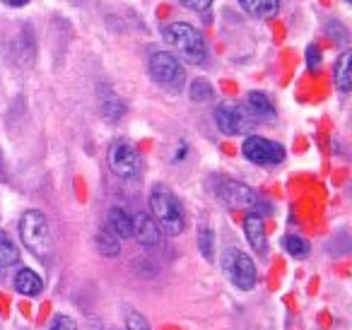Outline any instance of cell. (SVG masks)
Masks as SVG:
<instances>
[{
    "mask_svg": "<svg viewBox=\"0 0 352 330\" xmlns=\"http://www.w3.org/2000/svg\"><path fill=\"white\" fill-rule=\"evenodd\" d=\"M150 210L152 219L160 224V229L169 236H179L186 229V212H184L182 203L171 193L169 186L155 184L150 190Z\"/></svg>",
    "mask_w": 352,
    "mask_h": 330,
    "instance_id": "obj_1",
    "label": "cell"
},
{
    "mask_svg": "<svg viewBox=\"0 0 352 330\" xmlns=\"http://www.w3.org/2000/svg\"><path fill=\"white\" fill-rule=\"evenodd\" d=\"M162 39H164L166 46L176 51V56L186 63L193 65H203L208 60V46L203 34L188 22H171V25L164 27L162 32Z\"/></svg>",
    "mask_w": 352,
    "mask_h": 330,
    "instance_id": "obj_2",
    "label": "cell"
},
{
    "mask_svg": "<svg viewBox=\"0 0 352 330\" xmlns=\"http://www.w3.org/2000/svg\"><path fill=\"white\" fill-rule=\"evenodd\" d=\"M20 239L27 251L34 253L39 261H49L54 256V236H51L49 219L39 210H27L20 217Z\"/></svg>",
    "mask_w": 352,
    "mask_h": 330,
    "instance_id": "obj_3",
    "label": "cell"
},
{
    "mask_svg": "<svg viewBox=\"0 0 352 330\" xmlns=\"http://www.w3.org/2000/svg\"><path fill=\"white\" fill-rule=\"evenodd\" d=\"M147 70L160 87L171 89V92H179L186 85V70H184L182 60L169 51H155L147 60Z\"/></svg>",
    "mask_w": 352,
    "mask_h": 330,
    "instance_id": "obj_4",
    "label": "cell"
},
{
    "mask_svg": "<svg viewBox=\"0 0 352 330\" xmlns=\"http://www.w3.org/2000/svg\"><path fill=\"white\" fill-rule=\"evenodd\" d=\"M222 267L230 275V282L241 292H249L256 287V263L239 248H230L222 258Z\"/></svg>",
    "mask_w": 352,
    "mask_h": 330,
    "instance_id": "obj_5",
    "label": "cell"
},
{
    "mask_svg": "<svg viewBox=\"0 0 352 330\" xmlns=\"http://www.w3.org/2000/svg\"><path fill=\"white\" fill-rule=\"evenodd\" d=\"M107 160H109V166L116 176L121 179H135L140 174V155L138 150L131 145L128 140L118 138L109 145V152H107Z\"/></svg>",
    "mask_w": 352,
    "mask_h": 330,
    "instance_id": "obj_6",
    "label": "cell"
},
{
    "mask_svg": "<svg viewBox=\"0 0 352 330\" xmlns=\"http://www.w3.org/2000/svg\"><path fill=\"white\" fill-rule=\"evenodd\" d=\"M241 152L251 164L258 166H275L285 160V147L263 135H249L241 145Z\"/></svg>",
    "mask_w": 352,
    "mask_h": 330,
    "instance_id": "obj_7",
    "label": "cell"
},
{
    "mask_svg": "<svg viewBox=\"0 0 352 330\" xmlns=\"http://www.w3.org/2000/svg\"><path fill=\"white\" fill-rule=\"evenodd\" d=\"M215 123L225 135H244L251 126H254V118L246 111V107L232 102H222L215 109Z\"/></svg>",
    "mask_w": 352,
    "mask_h": 330,
    "instance_id": "obj_8",
    "label": "cell"
},
{
    "mask_svg": "<svg viewBox=\"0 0 352 330\" xmlns=\"http://www.w3.org/2000/svg\"><path fill=\"white\" fill-rule=\"evenodd\" d=\"M217 195L227 208H249L251 212H258L261 198L256 195V190H251L246 184L232 179H222L217 186Z\"/></svg>",
    "mask_w": 352,
    "mask_h": 330,
    "instance_id": "obj_9",
    "label": "cell"
},
{
    "mask_svg": "<svg viewBox=\"0 0 352 330\" xmlns=\"http://www.w3.org/2000/svg\"><path fill=\"white\" fill-rule=\"evenodd\" d=\"M133 236L140 246H157L162 241V229L152 219V214L138 212L133 214Z\"/></svg>",
    "mask_w": 352,
    "mask_h": 330,
    "instance_id": "obj_10",
    "label": "cell"
},
{
    "mask_svg": "<svg viewBox=\"0 0 352 330\" xmlns=\"http://www.w3.org/2000/svg\"><path fill=\"white\" fill-rule=\"evenodd\" d=\"M244 234L249 246L256 253H265L268 251V236H265V222L261 212H249L244 219Z\"/></svg>",
    "mask_w": 352,
    "mask_h": 330,
    "instance_id": "obj_11",
    "label": "cell"
},
{
    "mask_svg": "<svg viewBox=\"0 0 352 330\" xmlns=\"http://www.w3.org/2000/svg\"><path fill=\"white\" fill-rule=\"evenodd\" d=\"M104 227L111 234H116L118 239H128L133 236V214H128V210L123 208H111L107 214V224Z\"/></svg>",
    "mask_w": 352,
    "mask_h": 330,
    "instance_id": "obj_12",
    "label": "cell"
},
{
    "mask_svg": "<svg viewBox=\"0 0 352 330\" xmlns=\"http://www.w3.org/2000/svg\"><path fill=\"white\" fill-rule=\"evenodd\" d=\"M333 82H336V87L340 89L342 94L350 92V87H352V54L350 51H342V54L338 56L336 65H333Z\"/></svg>",
    "mask_w": 352,
    "mask_h": 330,
    "instance_id": "obj_13",
    "label": "cell"
},
{
    "mask_svg": "<svg viewBox=\"0 0 352 330\" xmlns=\"http://www.w3.org/2000/svg\"><path fill=\"white\" fill-rule=\"evenodd\" d=\"M12 287L25 296H36L44 289V280H41V275H36L34 270H30V267H22V270H17L15 280H12Z\"/></svg>",
    "mask_w": 352,
    "mask_h": 330,
    "instance_id": "obj_14",
    "label": "cell"
},
{
    "mask_svg": "<svg viewBox=\"0 0 352 330\" xmlns=\"http://www.w3.org/2000/svg\"><path fill=\"white\" fill-rule=\"evenodd\" d=\"M246 111L251 113V118H261V121H268L275 116V107L263 92H249L246 97Z\"/></svg>",
    "mask_w": 352,
    "mask_h": 330,
    "instance_id": "obj_15",
    "label": "cell"
},
{
    "mask_svg": "<svg viewBox=\"0 0 352 330\" xmlns=\"http://www.w3.org/2000/svg\"><path fill=\"white\" fill-rule=\"evenodd\" d=\"M239 6L249 12L251 17H273L280 10V0H239Z\"/></svg>",
    "mask_w": 352,
    "mask_h": 330,
    "instance_id": "obj_16",
    "label": "cell"
},
{
    "mask_svg": "<svg viewBox=\"0 0 352 330\" xmlns=\"http://www.w3.org/2000/svg\"><path fill=\"white\" fill-rule=\"evenodd\" d=\"M94 243H97L99 253L107 258H116L118 253H121V239L116 236V234H111L107 227H102L97 232V236H94Z\"/></svg>",
    "mask_w": 352,
    "mask_h": 330,
    "instance_id": "obj_17",
    "label": "cell"
},
{
    "mask_svg": "<svg viewBox=\"0 0 352 330\" xmlns=\"http://www.w3.org/2000/svg\"><path fill=\"white\" fill-rule=\"evenodd\" d=\"M17 263H20V251H17V246L8 234L0 232V270L17 265Z\"/></svg>",
    "mask_w": 352,
    "mask_h": 330,
    "instance_id": "obj_18",
    "label": "cell"
},
{
    "mask_svg": "<svg viewBox=\"0 0 352 330\" xmlns=\"http://www.w3.org/2000/svg\"><path fill=\"white\" fill-rule=\"evenodd\" d=\"M123 111H126V107H123V102L116 97L113 92H104V99H102V116L107 118V121H118V118L123 116Z\"/></svg>",
    "mask_w": 352,
    "mask_h": 330,
    "instance_id": "obj_19",
    "label": "cell"
},
{
    "mask_svg": "<svg viewBox=\"0 0 352 330\" xmlns=\"http://www.w3.org/2000/svg\"><path fill=\"white\" fill-rule=\"evenodd\" d=\"M188 97L196 104H206L215 97V89H212V85L208 82L206 78H198V80H193L191 87H188Z\"/></svg>",
    "mask_w": 352,
    "mask_h": 330,
    "instance_id": "obj_20",
    "label": "cell"
},
{
    "mask_svg": "<svg viewBox=\"0 0 352 330\" xmlns=\"http://www.w3.org/2000/svg\"><path fill=\"white\" fill-rule=\"evenodd\" d=\"M283 246H285V251L294 258H307L309 251H311V246H309L307 239L297 236V234H287V236L283 239Z\"/></svg>",
    "mask_w": 352,
    "mask_h": 330,
    "instance_id": "obj_21",
    "label": "cell"
},
{
    "mask_svg": "<svg viewBox=\"0 0 352 330\" xmlns=\"http://www.w3.org/2000/svg\"><path fill=\"white\" fill-rule=\"evenodd\" d=\"M198 251L206 261L215 258V234L210 227H201V232H198Z\"/></svg>",
    "mask_w": 352,
    "mask_h": 330,
    "instance_id": "obj_22",
    "label": "cell"
},
{
    "mask_svg": "<svg viewBox=\"0 0 352 330\" xmlns=\"http://www.w3.org/2000/svg\"><path fill=\"white\" fill-rule=\"evenodd\" d=\"M126 330H152V328L145 316L138 314V311H131V314L126 316Z\"/></svg>",
    "mask_w": 352,
    "mask_h": 330,
    "instance_id": "obj_23",
    "label": "cell"
},
{
    "mask_svg": "<svg viewBox=\"0 0 352 330\" xmlns=\"http://www.w3.org/2000/svg\"><path fill=\"white\" fill-rule=\"evenodd\" d=\"M49 330H78V323H75L70 316H56L54 318V323H51V328Z\"/></svg>",
    "mask_w": 352,
    "mask_h": 330,
    "instance_id": "obj_24",
    "label": "cell"
},
{
    "mask_svg": "<svg viewBox=\"0 0 352 330\" xmlns=\"http://www.w3.org/2000/svg\"><path fill=\"white\" fill-rule=\"evenodd\" d=\"M307 65H309L311 70H316L318 65H321V49H318L316 44H311V46L307 49Z\"/></svg>",
    "mask_w": 352,
    "mask_h": 330,
    "instance_id": "obj_25",
    "label": "cell"
},
{
    "mask_svg": "<svg viewBox=\"0 0 352 330\" xmlns=\"http://www.w3.org/2000/svg\"><path fill=\"white\" fill-rule=\"evenodd\" d=\"M182 3L186 8H191V10H196V12H206L208 8L212 6V0H182Z\"/></svg>",
    "mask_w": 352,
    "mask_h": 330,
    "instance_id": "obj_26",
    "label": "cell"
},
{
    "mask_svg": "<svg viewBox=\"0 0 352 330\" xmlns=\"http://www.w3.org/2000/svg\"><path fill=\"white\" fill-rule=\"evenodd\" d=\"M6 6H10V8H22V6H27L30 0H3Z\"/></svg>",
    "mask_w": 352,
    "mask_h": 330,
    "instance_id": "obj_27",
    "label": "cell"
},
{
    "mask_svg": "<svg viewBox=\"0 0 352 330\" xmlns=\"http://www.w3.org/2000/svg\"><path fill=\"white\" fill-rule=\"evenodd\" d=\"M345 3H352V0H345Z\"/></svg>",
    "mask_w": 352,
    "mask_h": 330,
    "instance_id": "obj_28",
    "label": "cell"
}]
</instances>
